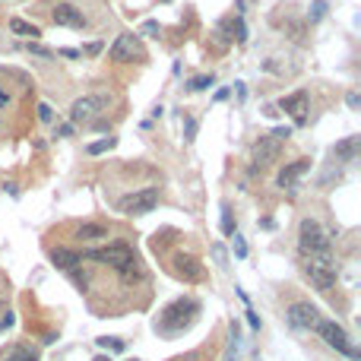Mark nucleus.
Returning <instances> with one entry per match:
<instances>
[{
  "mask_svg": "<svg viewBox=\"0 0 361 361\" xmlns=\"http://www.w3.org/2000/svg\"><path fill=\"white\" fill-rule=\"evenodd\" d=\"M307 168H310L307 159H298V162H292V165H285L282 171H279V187H282V190H295V187H298V177L304 174Z\"/></svg>",
  "mask_w": 361,
  "mask_h": 361,
  "instance_id": "14",
  "label": "nucleus"
},
{
  "mask_svg": "<svg viewBox=\"0 0 361 361\" xmlns=\"http://www.w3.org/2000/svg\"><path fill=\"white\" fill-rule=\"evenodd\" d=\"M0 361H38V352L29 348V345H22V342H16V345H7L4 352H0Z\"/></svg>",
  "mask_w": 361,
  "mask_h": 361,
  "instance_id": "17",
  "label": "nucleus"
},
{
  "mask_svg": "<svg viewBox=\"0 0 361 361\" xmlns=\"http://www.w3.org/2000/svg\"><path fill=\"white\" fill-rule=\"evenodd\" d=\"M82 260H99L105 266H111L124 282H143V263L137 260L133 247L127 241H114L108 247H99V250H86Z\"/></svg>",
  "mask_w": 361,
  "mask_h": 361,
  "instance_id": "1",
  "label": "nucleus"
},
{
  "mask_svg": "<svg viewBox=\"0 0 361 361\" xmlns=\"http://www.w3.org/2000/svg\"><path fill=\"white\" fill-rule=\"evenodd\" d=\"M345 102H348V108H358V105H361V99H358V92H348V95H345Z\"/></svg>",
  "mask_w": 361,
  "mask_h": 361,
  "instance_id": "35",
  "label": "nucleus"
},
{
  "mask_svg": "<svg viewBox=\"0 0 361 361\" xmlns=\"http://www.w3.org/2000/svg\"><path fill=\"white\" fill-rule=\"evenodd\" d=\"M323 342H327L330 348H336L339 355H345V358H352V361H358L361 355H358V348L352 345V339H348V333H345V327H339L336 320H327V317H320V323H317V330H314Z\"/></svg>",
  "mask_w": 361,
  "mask_h": 361,
  "instance_id": "5",
  "label": "nucleus"
},
{
  "mask_svg": "<svg viewBox=\"0 0 361 361\" xmlns=\"http://www.w3.org/2000/svg\"><path fill=\"white\" fill-rule=\"evenodd\" d=\"M51 117H54L51 105H44V102H41V105H38V120H44V124H48V120H51Z\"/></svg>",
  "mask_w": 361,
  "mask_h": 361,
  "instance_id": "31",
  "label": "nucleus"
},
{
  "mask_svg": "<svg viewBox=\"0 0 361 361\" xmlns=\"http://www.w3.org/2000/svg\"><path fill=\"white\" fill-rule=\"evenodd\" d=\"M51 260H54L57 269L73 273L79 263H82V254H79V250H70V247H54V250H51Z\"/></svg>",
  "mask_w": 361,
  "mask_h": 361,
  "instance_id": "16",
  "label": "nucleus"
},
{
  "mask_svg": "<svg viewBox=\"0 0 361 361\" xmlns=\"http://www.w3.org/2000/svg\"><path fill=\"white\" fill-rule=\"evenodd\" d=\"M162 4H168V0H162Z\"/></svg>",
  "mask_w": 361,
  "mask_h": 361,
  "instance_id": "39",
  "label": "nucleus"
},
{
  "mask_svg": "<svg viewBox=\"0 0 361 361\" xmlns=\"http://www.w3.org/2000/svg\"><path fill=\"white\" fill-rule=\"evenodd\" d=\"M51 19H54V26H67V29H82V26H86L82 10H76L73 4H54Z\"/></svg>",
  "mask_w": 361,
  "mask_h": 361,
  "instance_id": "12",
  "label": "nucleus"
},
{
  "mask_svg": "<svg viewBox=\"0 0 361 361\" xmlns=\"http://www.w3.org/2000/svg\"><path fill=\"white\" fill-rule=\"evenodd\" d=\"M155 203H159V187H143V190H137V194L120 200L117 209L127 212V215H146V212L155 209Z\"/></svg>",
  "mask_w": 361,
  "mask_h": 361,
  "instance_id": "8",
  "label": "nucleus"
},
{
  "mask_svg": "<svg viewBox=\"0 0 361 361\" xmlns=\"http://www.w3.org/2000/svg\"><path fill=\"white\" fill-rule=\"evenodd\" d=\"M358 146H361L358 137H345L342 143H336V146H333V159L336 162H352L355 155H358Z\"/></svg>",
  "mask_w": 361,
  "mask_h": 361,
  "instance_id": "18",
  "label": "nucleus"
},
{
  "mask_svg": "<svg viewBox=\"0 0 361 361\" xmlns=\"http://www.w3.org/2000/svg\"><path fill=\"white\" fill-rule=\"evenodd\" d=\"M73 238L82 241V244H92V241H105L108 238V225L102 222H79L73 228Z\"/></svg>",
  "mask_w": 361,
  "mask_h": 361,
  "instance_id": "15",
  "label": "nucleus"
},
{
  "mask_svg": "<svg viewBox=\"0 0 361 361\" xmlns=\"http://www.w3.org/2000/svg\"><path fill=\"white\" fill-rule=\"evenodd\" d=\"M285 317H288V323H292L295 330L314 333L323 314H320V310H317L314 304H310V301H295V304H288V310H285Z\"/></svg>",
  "mask_w": 361,
  "mask_h": 361,
  "instance_id": "9",
  "label": "nucleus"
},
{
  "mask_svg": "<svg viewBox=\"0 0 361 361\" xmlns=\"http://www.w3.org/2000/svg\"><path fill=\"white\" fill-rule=\"evenodd\" d=\"M92 361H111V358H108V355H95Z\"/></svg>",
  "mask_w": 361,
  "mask_h": 361,
  "instance_id": "38",
  "label": "nucleus"
},
{
  "mask_svg": "<svg viewBox=\"0 0 361 361\" xmlns=\"http://www.w3.org/2000/svg\"><path fill=\"white\" fill-rule=\"evenodd\" d=\"M298 254L301 260L307 257H333V241L317 219H301L298 225Z\"/></svg>",
  "mask_w": 361,
  "mask_h": 361,
  "instance_id": "3",
  "label": "nucleus"
},
{
  "mask_svg": "<svg viewBox=\"0 0 361 361\" xmlns=\"http://www.w3.org/2000/svg\"><path fill=\"white\" fill-rule=\"evenodd\" d=\"M279 155H282V143L269 133H260V140L254 143V168L257 171L269 168L273 162H279Z\"/></svg>",
  "mask_w": 361,
  "mask_h": 361,
  "instance_id": "10",
  "label": "nucleus"
},
{
  "mask_svg": "<svg viewBox=\"0 0 361 361\" xmlns=\"http://www.w3.org/2000/svg\"><path fill=\"white\" fill-rule=\"evenodd\" d=\"M57 133H60V137H70V133H73V127L64 124V127H57Z\"/></svg>",
  "mask_w": 361,
  "mask_h": 361,
  "instance_id": "37",
  "label": "nucleus"
},
{
  "mask_svg": "<svg viewBox=\"0 0 361 361\" xmlns=\"http://www.w3.org/2000/svg\"><path fill=\"white\" fill-rule=\"evenodd\" d=\"M323 13H327V4H323V0H314V7H310L307 19H310V22H320V19H323Z\"/></svg>",
  "mask_w": 361,
  "mask_h": 361,
  "instance_id": "25",
  "label": "nucleus"
},
{
  "mask_svg": "<svg viewBox=\"0 0 361 361\" xmlns=\"http://www.w3.org/2000/svg\"><path fill=\"white\" fill-rule=\"evenodd\" d=\"M95 342H99V348H108V352H124V348H127V342L124 339H114V336H111V339L102 336V339H95Z\"/></svg>",
  "mask_w": 361,
  "mask_h": 361,
  "instance_id": "21",
  "label": "nucleus"
},
{
  "mask_svg": "<svg viewBox=\"0 0 361 361\" xmlns=\"http://www.w3.org/2000/svg\"><path fill=\"white\" fill-rule=\"evenodd\" d=\"M269 137H276V140H279V143H285L288 137H292V130H288V127H276V130H273Z\"/></svg>",
  "mask_w": 361,
  "mask_h": 361,
  "instance_id": "32",
  "label": "nucleus"
},
{
  "mask_svg": "<svg viewBox=\"0 0 361 361\" xmlns=\"http://www.w3.org/2000/svg\"><path fill=\"white\" fill-rule=\"evenodd\" d=\"M301 269H304V276L310 279V285H314L317 292H323V295H327L336 285V279H339L336 257H307V260H301Z\"/></svg>",
  "mask_w": 361,
  "mask_h": 361,
  "instance_id": "4",
  "label": "nucleus"
},
{
  "mask_svg": "<svg viewBox=\"0 0 361 361\" xmlns=\"http://www.w3.org/2000/svg\"><path fill=\"white\" fill-rule=\"evenodd\" d=\"M209 86H212V76H194V79L187 82L190 92H200V89H209Z\"/></svg>",
  "mask_w": 361,
  "mask_h": 361,
  "instance_id": "24",
  "label": "nucleus"
},
{
  "mask_svg": "<svg viewBox=\"0 0 361 361\" xmlns=\"http://www.w3.org/2000/svg\"><path fill=\"white\" fill-rule=\"evenodd\" d=\"M111 60H117V64H127V60H143L146 57V51H143V44L137 35H117V41L111 44V54H108Z\"/></svg>",
  "mask_w": 361,
  "mask_h": 361,
  "instance_id": "11",
  "label": "nucleus"
},
{
  "mask_svg": "<svg viewBox=\"0 0 361 361\" xmlns=\"http://www.w3.org/2000/svg\"><path fill=\"white\" fill-rule=\"evenodd\" d=\"M279 108L295 120V124H304V120H307V92L298 89V92H292V95H285V99L279 102Z\"/></svg>",
  "mask_w": 361,
  "mask_h": 361,
  "instance_id": "13",
  "label": "nucleus"
},
{
  "mask_svg": "<svg viewBox=\"0 0 361 361\" xmlns=\"http://www.w3.org/2000/svg\"><path fill=\"white\" fill-rule=\"evenodd\" d=\"M222 26L232 32V38H235L238 44H244V41H247V26H244V19H241V16H238V19H225Z\"/></svg>",
  "mask_w": 361,
  "mask_h": 361,
  "instance_id": "19",
  "label": "nucleus"
},
{
  "mask_svg": "<svg viewBox=\"0 0 361 361\" xmlns=\"http://www.w3.org/2000/svg\"><path fill=\"white\" fill-rule=\"evenodd\" d=\"M10 32H16V35H26V38H29V35H32V38H38V35H41V32H38V26H29L26 19H16V16L10 19Z\"/></svg>",
  "mask_w": 361,
  "mask_h": 361,
  "instance_id": "20",
  "label": "nucleus"
},
{
  "mask_svg": "<svg viewBox=\"0 0 361 361\" xmlns=\"http://www.w3.org/2000/svg\"><path fill=\"white\" fill-rule=\"evenodd\" d=\"M212 257H215V263H219L222 269L228 266V263H225V247H222V244H212Z\"/></svg>",
  "mask_w": 361,
  "mask_h": 361,
  "instance_id": "28",
  "label": "nucleus"
},
{
  "mask_svg": "<svg viewBox=\"0 0 361 361\" xmlns=\"http://www.w3.org/2000/svg\"><path fill=\"white\" fill-rule=\"evenodd\" d=\"M29 51H32V54H41V57H51V51L41 48V44H29Z\"/></svg>",
  "mask_w": 361,
  "mask_h": 361,
  "instance_id": "33",
  "label": "nucleus"
},
{
  "mask_svg": "<svg viewBox=\"0 0 361 361\" xmlns=\"http://www.w3.org/2000/svg\"><path fill=\"white\" fill-rule=\"evenodd\" d=\"M222 232H225L228 238L235 235V215H232V206H228V203L222 206Z\"/></svg>",
  "mask_w": 361,
  "mask_h": 361,
  "instance_id": "22",
  "label": "nucleus"
},
{
  "mask_svg": "<svg viewBox=\"0 0 361 361\" xmlns=\"http://www.w3.org/2000/svg\"><path fill=\"white\" fill-rule=\"evenodd\" d=\"M194 133H197V120L187 117V140H194Z\"/></svg>",
  "mask_w": 361,
  "mask_h": 361,
  "instance_id": "36",
  "label": "nucleus"
},
{
  "mask_svg": "<svg viewBox=\"0 0 361 361\" xmlns=\"http://www.w3.org/2000/svg\"><path fill=\"white\" fill-rule=\"evenodd\" d=\"M13 102V95H10V89L4 86V82H0V111H7V105Z\"/></svg>",
  "mask_w": 361,
  "mask_h": 361,
  "instance_id": "29",
  "label": "nucleus"
},
{
  "mask_svg": "<svg viewBox=\"0 0 361 361\" xmlns=\"http://www.w3.org/2000/svg\"><path fill=\"white\" fill-rule=\"evenodd\" d=\"M105 105H108L105 95H82L70 105V120L73 124H95V117L105 111Z\"/></svg>",
  "mask_w": 361,
  "mask_h": 361,
  "instance_id": "7",
  "label": "nucleus"
},
{
  "mask_svg": "<svg viewBox=\"0 0 361 361\" xmlns=\"http://www.w3.org/2000/svg\"><path fill=\"white\" fill-rule=\"evenodd\" d=\"M140 32H143V35H155V38H159V35H162V26L149 19V22H143V29H140Z\"/></svg>",
  "mask_w": 361,
  "mask_h": 361,
  "instance_id": "27",
  "label": "nucleus"
},
{
  "mask_svg": "<svg viewBox=\"0 0 361 361\" xmlns=\"http://www.w3.org/2000/svg\"><path fill=\"white\" fill-rule=\"evenodd\" d=\"M171 273L187 285H200L203 279H206V266H203L194 254H184V250L171 254Z\"/></svg>",
  "mask_w": 361,
  "mask_h": 361,
  "instance_id": "6",
  "label": "nucleus"
},
{
  "mask_svg": "<svg viewBox=\"0 0 361 361\" xmlns=\"http://www.w3.org/2000/svg\"><path fill=\"white\" fill-rule=\"evenodd\" d=\"M16 323V317H13V310H4V314H0V330H10Z\"/></svg>",
  "mask_w": 361,
  "mask_h": 361,
  "instance_id": "30",
  "label": "nucleus"
},
{
  "mask_svg": "<svg viewBox=\"0 0 361 361\" xmlns=\"http://www.w3.org/2000/svg\"><path fill=\"white\" fill-rule=\"evenodd\" d=\"M200 317V301L197 298H174L171 304H168L159 320H155V333L162 336H177L194 327V320Z\"/></svg>",
  "mask_w": 361,
  "mask_h": 361,
  "instance_id": "2",
  "label": "nucleus"
},
{
  "mask_svg": "<svg viewBox=\"0 0 361 361\" xmlns=\"http://www.w3.org/2000/svg\"><path fill=\"white\" fill-rule=\"evenodd\" d=\"M232 238H235V257H238V260H244V257H247V244H244V238H241L238 232H235Z\"/></svg>",
  "mask_w": 361,
  "mask_h": 361,
  "instance_id": "26",
  "label": "nucleus"
},
{
  "mask_svg": "<svg viewBox=\"0 0 361 361\" xmlns=\"http://www.w3.org/2000/svg\"><path fill=\"white\" fill-rule=\"evenodd\" d=\"M114 146H117V140H114V137H108V140H99V143H92V146H89V155H102V152L114 149Z\"/></svg>",
  "mask_w": 361,
  "mask_h": 361,
  "instance_id": "23",
  "label": "nucleus"
},
{
  "mask_svg": "<svg viewBox=\"0 0 361 361\" xmlns=\"http://www.w3.org/2000/svg\"><path fill=\"white\" fill-rule=\"evenodd\" d=\"M247 323H250V327H254V330H260V317H257V314H254V310H250V307H247Z\"/></svg>",
  "mask_w": 361,
  "mask_h": 361,
  "instance_id": "34",
  "label": "nucleus"
}]
</instances>
